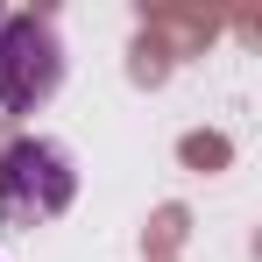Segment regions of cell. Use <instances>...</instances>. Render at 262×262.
I'll list each match as a JSON object with an SVG mask.
<instances>
[{"label":"cell","instance_id":"6da1fadb","mask_svg":"<svg viewBox=\"0 0 262 262\" xmlns=\"http://www.w3.org/2000/svg\"><path fill=\"white\" fill-rule=\"evenodd\" d=\"M78 199V163L64 142L50 135H21L0 149V220L7 227H43Z\"/></svg>","mask_w":262,"mask_h":262},{"label":"cell","instance_id":"7a4b0ae2","mask_svg":"<svg viewBox=\"0 0 262 262\" xmlns=\"http://www.w3.org/2000/svg\"><path fill=\"white\" fill-rule=\"evenodd\" d=\"M64 85V36L43 14H7L0 21V106L7 114H36Z\"/></svg>","mask_w":262,"mask_h":262}]
</instances>
